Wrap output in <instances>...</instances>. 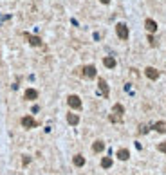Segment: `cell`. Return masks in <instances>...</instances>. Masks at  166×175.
I'll return each instance as SVG.
<instances>
[{"label":"cell","instance_id":"9","mask_svg":"<svg viewBox=\"0 0 166 175\" xmlns=\"http://www.w3.org/2000/svg\"><path fill=\"white\" fill-rule=\"evenodd\" d=\"M23 98H26L27 101H34L38 98V90L36 89H27L26 92H23Z\"/></svg>","mask_w":166,"mask_h":175},{"label":"cell","instance_id":"3","mask_svg":"<svg viewBox=\"0 0 166 175\" xmlns=\"http://www.w3.org/2000/svg\"><path fill=\"white\" fill-rule=\"evenodd\" d=\"M81 76L87 78V79H92V78H96L98 76V71L94 65H85V67L81 69Z\"/></svg>","mask_w":166,"mask_h":175},{"label":"cell","instance_id":"17","mask_svg":"<svg viewBox=\"0 0 166 175\" xmlns=\"http://www.w3.org/2000/svg\"><path fill=\"white\" fill-rule=\"evenodd\" d=\"M108 121H110V123H121V121H123V117H121V116H117V114H114V112H112V114L108 116Z\"/></svg>","mask_w":166,"mask_h":175},{"label":"cell","instance_id":"10","mask_svg":"<svg viewBox=\"0 0 166 175\" xmlns=\"http://www.w3.org/2000/svg\"><path fill=\"white\" fill-rule=\"evenodd\" d=\"M117 159H119V161H128L130 159V152L127 148H119V150H117Z\"/></svg>","mask_w":166,"mask_h":175},{"label":"cell","instance_id":"16","mask_svg":"<svg viewBox=\"0 0 166 175\" xmlns=\"http://www.w3.org/2000/svg\"><path fill=\"white\" fill-rule=\"evenodd\" d=\"M72 163H74V166H78V168H81V166L85 164V157L78 154V155H74V157H72Z\"/></svg>","mask_w":166,"mask_h":175},{"label":"cell","instance_id":"7","mask_svg":"<svg viewBox=\"0 0 166 175\" xmlns=\"http://www.w3.org/2000/svg\"><path fill=\"white\" fill-rule=\"evenodd\" d=\"M145 76L148 78V79H152V81H155V79H159V76H161V72L155 69V67H146L145 69Z\"/></svg>","mask_w":166,"mask_h":175},{"label":"cell","instance_id":"4","mask_svg":"<svg viewBox=\"0 0 166 175\" xmlns=\"http://www.w3.org/2000/svg\"><path fill=\"white\" fill-rule=\"evenodd\" d=\"M20 123H22L23 128H36V126H38V121H36L33 116H23V117L20 119Z\"/></svg>","mask_w":166,"mask_h":175},{"label":"cell","instance_id":"1","mask_svg":"<svg viewBox=\"0 0 166 175\" xmlns=\"http://www.w3.org/2000/svg\"><path fill=\"white\" fill-rule=\"evenodd\" d=\"M116 34L119 36V40H128V36H130V31H128V26L127 24H123V22H119V24L116 26Z\"/></svg>","mask_w":166,"mask_h":175},{"label":"cell","instance_id":"21","mask_svg":"<svg viewBox=\"0 0 166 175\" xmlns=\"http://www.w3.org/2000/svg\"><path fill=\"white\" fill-rule=\"evenodd\" d=\"M22 163H23V166H27V164L31 163V157H29V155H23V159H22Z\"/></svg>","mask_w":166,"mask_h":175},{"label":"cell","instance_id":"5","mask_svg":"<svg viewBox=\"0 0 166 175\" xmlns=\"http://www.w3.org/2000/svg\"><path fill=\"white\" fill-rule=\"evenodd\" d=\"M22 36L26 38V40L29 42V45H33V47H42V45H43V42H42L38 36H33V34H29V33H22Z\"/></svg>","mask_w":166,"mask_h":175},{"label":"cell","instance_id":"6","mask_svg":"<svg viewBox=\"0 0 166 175\" xmlns=\"http://www.w3.org/2000/svg\"><path fill=\"white\" fill-rule=\"evenodd\" d=\"M98 90H99V94H101L103 98H108V96H110V89H108V85H107V81H105L103 78L98 79Z\"/></svg>","mask_w":166,"mask_h":175},{"label":"cell","instance_id":"11","mask_svg":"<svg viewBox=\"0 0 166 175\" xmlns=\"http://www.w3.org/2000/svg\"><path fill=\"white\" fill-rule=\"evenodd\" d=\"M67 123H69V125H72V126H76V125L80 123V116H78V114H72V112H69V114H67Z\"/></svg>","mask_w":166,"mask_h":175},{"label":"cell","instance_id":"19","mask_svg":"<svg viewBox=\"0 0 166 175\" xmlns=\"http://www.w3.org/2000/svg\"><path fill=\"white\" fill-rule=\"evenodd\" d=\"M146 40H148V43H150L152 47H157V42H155V38H154L150 33H148V38H146Z\"/></svg>","mask_w":166,"mask_h":175},{"label":"cell","instance_id":"23","mask_svg":"<svg viewBox=\"0 0 166 175\" xmlns=\"http://www.w3.org/2000/svg\"><path fill=\"white\" fill-rule=\"evenodd\" d=\"M101 4H110V0H99Z\"/></svg>","mask_w":166,"mask_h":175},{"label":"cell","instance_id":"13","mask_svg":"<svg viewBox=\"0 0 166 175\" xmlns=\"http://www.w3.org/2000/svg\"><path fill=\"white\" fill-rule=\"evenodd\" d=\"M103 150H105V143L103 141H94V144H92V152H94V154H101Z\"/></svg>","mask_w":166,"mask_h":175},{"label":"cell","instance_id":"22","mask_svg":"<svg viewBox=\"0 0 166 175\" xmlns=\"http://www.w3.org/2000/svg\"><path fill=\"white\" fill-rule=\"evenodd\" d=\"M139 132H141V134H146V132H148V126H146V125H143V126H141V130H139Z\"/></svg>","mask_w":166,"mask_h":175},{"label":"cell","instance_id":"18","mask_svg":"<svg viewBox=\"0 0 166 175\" xmlns=\"http://www.w3.org/2000/svg\"><path fill=\"white\" fill-rule=\"evenodd\" d=\"M112 163H114V161H112L110 157H103V159H101V166H103V168H110Z\"/></svg>","mask_w":166,"mask_h":175},{"label":"cell","instance_id":"8","mask_svg":"<svg viewBox=\"0 0 166 175\" xmlns=\"http://www.w3.org/2000/svg\"><path fill=\"white\" fill-rule=\"evenodd\" d=\"M145 27H146V31H148L150 34H154V33L157 31V22L152 20V18H146V20H145Z\"/></svg>","mask_w":166,"mask_h":175},{"label":"cell","instance_id":"20","mask_svg":"<svg viewBox=\"0 0 166 175\" xmlns=\"http://www.w3.org/2000/svg\"><path fill=\"white\" fill-rule=\"evenodd\" d=\"M157 150L162 152V154H166V141H164V143H159V144H157Z\"/></svg>","mask_w":166,"mask_h":175},{"label":"cell","instance_id":"12","mask_svg":"<svg viewBox=\"0 0 166 175\" xmlns=\"http://www.w3.org/2000/svg\"><path fill=\"white\" fill-rule=\"evenodd\" d=\"M103 65L107 69H116V58H112V56H105L103 58Z\"/></svg>","mask_w":166,"mask_h":175},{"label":"cell","instance_id":"2","mask_svg":"<svg viewBox=\"0 0 166 175\" xmlns=\"http://www.w3.org/2000/svg\"><path fill=\"white\" fill-rule=\"evenodd\" d=\"M67 105L72 108V110H81V99H80V96H76V94H70V96L67 98Z\"/></svg>","mask_w":166,"mask_h":175},{"label":"cell","instance_id":"14","mask_svg":"<svg viewBox=\"0 0 166 175\" xmlns=\"http://www.w3.org/2000/svg\"><path fill=\"white\" fill-rule=\"evenodd\" d=\"M154 130L159 132V134H166V121H157L154 125Z\"/></svg>","mask_w":166,"mask_h":175},{"label":"cell","instance_id":"15","mask_svg":"<svg viewBox=\"0 0 166 175\" xmlns=\"http://www.w3.org/2000/svg\"><path fill=\"white\" fill-rule=\"evenodd\" d=\"M112 112H114V114H117V116H121V117H123V114H125V106H123L121 103H116V105L112 106Z\"/></svg>","mask_w":166,"mask_h":175}]
</instances>
